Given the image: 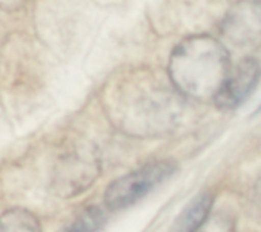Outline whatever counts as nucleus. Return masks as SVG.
Returning <instances> with one entry per match:
<instances>
[{"label": "nucleus", "instance_id": "obj_9", "mask_svg": "<svg viewBox=\"0 0 261 232\" xmlns=\"http://www.w3.org/2000/svg\"><path fill=\"white\" fill-rule=\"evenodd\" d=\"M101 223H103L101 211H98L95 208H89L82 214V217L77 220L74 227L77 232H94L95 229H98L101 226Z\"/></svg>", "mask_w": 261, "mask_h": 232}, {"label": "nucleus", "instance_id": "obj_8", "mask_svg": "<svg viewBox=\"0 0 261 232\" xmlns=\"http://www.w3.org/2000/svg\"><path fill=\"white\" fill-rule=\"evenodd\" d=\"M197 232H235V221L227 212L211 214Z\"/></svg>", "mask_w": 261, "mask_h": 232}, {"label": "nucleus", "instance_id": "obj_2", "mask_svg": "<svg viewBox=\"0 0 261 232\" xmlns=\"http://www.w3.org/2000/svg\"><path fill=\"white\" fill-rule=\"evenodd\" d=\"M175 172L172 162H154L142 166L117 180H114L105 192V204L111 211L127 208L151 192L155 186L168 180Z\"/></svg>", "mask_w": 261, "mask_h": 232}, {"label": "nucleus", "instance_id": "obj_7", "mask_svg": "<svg viewBox=\"0 0 261 232\" xmlns=\"http://www.w3.org/2000/svg\"><path fill=\"white\" fill-rule=\"evenodd\" d=\"M0 232H42L39 220L28 211L16 208L0 215Z\"/></svg>", "mask_w": 261, "mask_h": 232}, {"label": "nucleus", "instance_id": "obj_11", "mask_svg": "<svg viewBox=\"0 0 261 232\" xmlns=\"http://www.w3.org/2000/svg\"><path fill=\"white\" fill-rule=\"evenodd\" d=\"M63 232H77V230H75V227L72 226V227H69V229H66V230H63Z\"/></svg>", "mask_w": 261, "mask_h": 232}, {"label": "nucleus", "instance_id": "obj_5", "mask_svg": "<svg viewBox=\"0 0 261 232\" xmlns=\"http://www.w3.org/2000/svg\"><path fill=\"white\" fill-rule=\"evenodd\" d=\"M259 77V63L255 59H244L240 62L235 69H230L229 77L215 97L214 103L221 109H233L243 103Z\"/></svg>", "mask_w": 261, "mask_h": 232}, {"label": "nucleus", "instance_id": "obj_3", "mask_svg": "<svg viewBox=\"0 0 261 232\" xmlns=\"http://www.w3.org/2000/svg\"><path fill=\"white\" fill-rule=\"evenodd\" d=\"M98 172L100 166L95 152L88 148L69 149L62 156L57 165L54 175L56 191L65 197L75 195L89 188Z\"/></svg>", "mask_w": 261, "mask_h": 232}, {"label": "nucleus", "instance_id": "obj_10", "mask_svg": "<svg viewBox=\"0 0 261 232\" xmlns=\"http://www.w3.org/2000/svg\"><path fill=\"white\" fill-rule=\"evenodd\" d=\"M25 4H27V0H0V8L13 13V11L23 8Z\"/></svg>", "mask_w": 261, "mask_h": 232}, {"label": "nucleus", "instance_id": "obj_6", "mask_svg": "<svg viewBox=\"0 0 261 232\" xmlns=\"http://www.w3.org/2000/svg\"><path fill=\"white\" fill-rule=\"evenodd\" d=\"M214 204V195L211 192H201L178 217L174 232H197L209 218Z\"/></svg>", "mask_w": 261, "mask_h": 232}, {"label": "nucleus", "instance_id": "obj_4", "mask_svg": "<svg viewBox=\"0 0 261 232\" xmlns=\"http://www.w3.org/2000/svg\"><path fill=\"white\" fill-rule=\"evenodd\" d=\"M223 36L233 45H247L261 37V0H241L227 13Z\"/></svg>", "mask_w": 261, "mask_h": 232}, {"label": "nucleus", "instance_id": "obj_1", "mask_svg": "<svg viewBox=\"0 0 261 232\" xmlns=\"http://www.w3.org/2000/svg\"><path fill=\"white\" fill-rule=\"evenodd\" d=\"M229 72L230 57L226 46L206 34L185 39L169 59V79L174 88L198 101H214Z\"/></svg>", "mask_w": 261, "mask_h": 232}]
</instances>
